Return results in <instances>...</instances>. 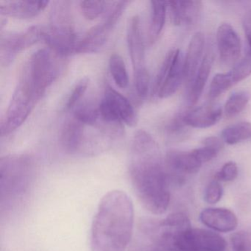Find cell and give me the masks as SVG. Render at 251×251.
<instances>
[{"label": "cell", "instance_id": "cell-11", "mask_svg": "<svg viewBox=\"0 0 251 251\" xmlns=\"http://www.w3.org/2000/svg\"><path fill=\"white\" fill-rule=\"evenodd\" d=\"M200 220L204 226L220 233L233 231L238 226L236 214L226 208H205L201 211Z\"/></svg>", "mask_w": 251, "mask_h": 251}, {"label": "cell", "instance_id": "cell-10", "mask_svg": "<svg viewBox=\"0 0 251 251\" xmlns=\"http://www.w3.org/2000/svg\"><path fill=\"white\" fill-rule=\"evenodd\" d=\"M217 43L222 62L226 65L235 64L240 55L241 42L231 25L224 23L218 27Z\"/></svg>", "mask_w": 251, "mask_h": 251}, {"label": "cell", "instance_id": "cell-6", "mask_svg": "<svg viewBox=\"0 0 251 251\" xmlns=\"http://www.w3.org/2000/svg\"><path fill=\"white\" fill-rule=\"evenodd\" d=\"M49 48L38 50L25 65L21 77L28 80L38 91L45 94L59 74L56 57Z\"/></svg>", "mask_w": 251, "mask_h": 251}, {"label": "cell", "instance_id": "cell-19", "mask_svg": "<svg viewBox=\"0 0 251 251\" xmlns=\"http://www.w3.org/2000/svg\"><path fill=\"white\" fill-rule=\"evenodd\" d=\"M205 38L201 32H197L192 36L184 58V80L190 85L201 65L203 52Z\"/></svg>", "mask_w": 251, "mask_h": 251}, {"label": "cell", "instance_id": "cell-26", "mask_svg": "<svg viewBox=\"0 0 251 251\" xmlns=\"http://www.w3.org/2000/svg\"><path fill=\"white\" fill-rule=\"evenodd\" d=\"M73 117L85 126H98L100 123L99 109L90 104H83L75 108Z\"/></svg>", "mask_w": 251, "mask_h": 251}, {"label": "cell", "instance_id": "cell-7", "mask_svg": "<svg viewBox=\"0 0 251 251\" xmlns=\"http://www.w3.org/2000/svg\"><path fill=\"white\" fill-rule=\"evenodd\" d=\"M46 27L34 25L23 33H7L1 36L0 60L2 66H9L14 61L17 53L43 41Z\"/></svg>", "mask_w": 251, "mask_h": 251}, {"label": "cell", "instance_id": "cell-8", "mask_svg": "<svg viewBox=\"0 0 251 251\" xmlns=\"http://www.w3.org/2000/svg\"><path fill=\"white\" fill-rule=\"evenodd\" d=\"M164 162L170 183H180L183 175L195 174L202 165L193 151L172 150L166 154Z\"/></svg>", "mask_w": 251, "mask_h": 251}, {"label": "cell", "instance_id": "cell-13", "mask_svg": "<svg viewBox=\"0 0 251 251\" xmlns=\"http://www.w3.org/2000/svg\"><path fill=\"white\" fill-rule=\"evenodd\" d=\"M184 80V58L180 50H175L170 70L157 96L166 99L173 96Z\"/></svg>", "mask_w": 251, "mask_h": 251}, {"label": "cell", "instance_id": "cell-21", "mask_svg": "<svg viewBox=\"0 0 251 251\" xmlns=\"http://www.w3.org/2000/svg\"><path fill=\"white\" fill-rule=\"evenodd\" d=\"M167 2L164 1H151V23H150L148 42L151 45L155 43L161 36L165 25Z\"/></svg>", "mask_w": 251, "mask_h": 251}, {"label": "cell", "instance_id": "cell-32", "mask_svg": "<svg viewBox=\"0 0 251 251\" xmlns=\"http://www.w3.org/2000/svg\"><path fill=\"white\" fill-rule=\"evenodd\" d=\"M230 242L233 251H251V233L240 230L232 233Z\"/></svg>", "mask_w": 251, "mask_h": 251}, {"label": "cell", "instance_id": "cell-18", "mask_svg": "<svg viewBox=\"0 0 251 251\" xmlns=\"http://www.w3.org/2000/svg\"><path fill=\"white\" fill-rule=\"evenodd\" d=\"M214 52L211 47H208V50L201 61V65L194 77L191 84L189 85L188 93V104L190 106L195 105L199 100L208 80V76L211 72L214 61Z\"/></svg>", "mask_w": 251, "mask_h": 251}, {"label": "cell", "instance_id": "cell-27", "mask_svg": "<svg viewBox=\"0 0 251 251\" xmlns=\"http://www.w3.org/2000/svg\"><path fill=\"white\" fill-rule=\"evenodd\" d=\"M184 116L185 114L179 113L169 122L166 127V132L169 136L177 140L184 139L188 133V127H189L185 122Z\"/></svg>", "mask_w": 251, "mask_h": 251}, {"label": "cell", "instance_id": "cell-25", "mask_svg": "<svg viewBox=\"0 0 251 251\" xmlns=\"http://www.w3.org/2000/svg\"><path fill=\"white\" fill-rule=\"evenodd\" d=\"M233 84V77L230 72L226 73H218L213 77L210 85L208 97L210 99L214 100L221 96L224 92L228 90Z\"/></svg>", "mask_w": 251, "mask_h": 251}, {"label": "cell", "instance_id": "cell-9", "mask_svg": "<svg viewBox=\"0 0 251 251\" xmlns=\"http://www.w3.org/2000/svg\"><path fill=\"white\" fill-rule=\"evenodd\" d=\"M127 42L134 75L148 71L145 66V48L141 29L140 18L135 15L129 20Z\"/></svg>", "mask_w": 251, "mask_h": 251}, {"label": "cell", "instance_id": "cell-1", "mask_svg": "<svg viewBox=\"0 0 251 251\" xmlns=\"http://www.w3.org/2000/svg\"><path fill=\"white\" fill-rule=\"evenodd\" d=\"M129 175L142 205L152 214L165 213L170 202V179L158 144L145 130H137L133 136Z\"/></svg>", "mask_w": 251, "mask_h": 251}, {"label": "cell", "instance_id": "cell-16", "mask_svg": "<svg viewBox=\"0 0 251 251\" xmlns=\"http://www.w3.org/2000/svg\"><path fill=\"white\" fill-rule=\"evenodd\" d=\"M222 108L217 104H205L186 113L184 120L189 127L207 128L214 126L221 120Z\"/></svg>", "mask_w": 251, "mask_h": 251}, {"label": "cell", "instance_id": "cell-30", "mask_svg": "<svg viewBox=\"0 0 251 251\" xmlns=\"http://www.w3.org/2000/svg\"><path fill=\"white\" fill-rule=\"evenodd\" d=\"M89 78L86 77H83L77 81V83H76L75 86L72 90L70 97L67 99L65 106H64V110L70 111V110L73 109L75 107L76 104H77V102L81 99L82 97L84 95L88 86H89Z\"/></svg>", "mask_w": 251, "mask_h": 251}, {"label": "cell", "instance_id": "cell-20", "mask_svg": "<svg viewBox=\"0 0 251 251\" xmlns=\"http://www.w3.org/2000/svg\"><path fill=\"white\" fill-rule=\"evenodd\" d=\"M111 32L104 25L103 23L92 27L79 41L77 54L93 53L98 52L103 47Z\"/></svg>", "mask_w": 251, "mask_h": 251}, {"label": "cell", "instance_id": "cell-12", "mask_svg": "<svg viewBox=\"0 0 251 251\" xmlns=\"http://www.w3.org/2000/svg\"><path fill=\"white\" fill-rule=\"evenodd\" d=\"M167 4L175 25L193 26L198 23L202 13V3L201 1H170Z\"/></svg>", "mask_w": 251, "mask_h": 251}, {"label": "cell", "instance_id": "cell-5", "mask_svg": "<svg viewBox=\"0 0 251 251\" xmlns=\"http://www.w3.org/2000/svg\"><path fill=\"white\" fill-rule=\"evenodd\" d=\"M43 95L28 80L20 76L6 114L1 123V136H7L19 128L26 121Z\"/></svg>", "mask_w": 251, "mask_h": 251}, {"label": "cell", "instance_id": "cell-31", "mask_svg": "<svg viewBox=\"0 0 251 251\" xmlns=\"http://www.w3.org/2000/svg\"><path fill=\"white\" fill-rule=\"evenodd\" d=\"M230 72L235 83L242 81L251 75V52L248 51Z\"/></svg>", "mask_w": 251, "mask_h": 251}, {"label": "cell", "instance_id": "cell-37", "mask_svg": "<svg viewBox=\"0 0 251 251\" xmlns=\"http://www.w3.org/2000/svg\"><path fill=\"white\" fill-rule=\"evenodd\" d=\"M193 151L202 164L214 159L220 152L218 150L210 146H205V145H203L202 148L193 150Z\"/></svg>", "mask_w": 251, "mask_h": 251}, {"label": "cell", "instance_id": "cell-29", "mask_svg": "<svg viewBox=\"0 0 251 251\" xmlns=\"http://www.w3.org/2000/svg\"><path fill=\"white\" fill-rule=\"evenodd\" d=\"M107 4L105 1H81L80 11L86 20H94L105 11Z\"/></svg>", "mask_w": 251, "mask_h": 251}, {"label": "cell", "instance_id": "cell-2", "mask_svg": "<svg viewBox=\"0 0 251 251\" xmlns=\"http://www.w3.org/2000/svg\"><path fill=\"white\" fill-rule=\"evenodd\" d=\"M133 201L122 190L110 191L98 205L91 228L92 251H125L133 235Z\"/></svg>", "mask_w": 251, "mask_h": 251}, {"label": "cell", "instance_id": "cell-34", "mask_svg": "<svg viewBox=\"0 0 251 251\" xmlns=\"http://www.w3.org/2000/svg\"><path fill=\"white\" fill-rule=\"evenodd\" d=\"M173 54H174V50H171L166 55L162 64H161V67L158 70V74L156 75L155 80H154L152 90V95H157L163 82L165 80L167 73H168L169 70H170V65H171Z\"/></svg>", "mask_w": 251, "mask_h": 251}, {"label": "cell", "instance_id": "cell-17", "mask_svg": "<svg viewBox=\"0 0 251 251\" xmlns=\"http://www.w3.org/2000/svg\"><path fill=\"white\" fill-rule=\"evenodd\" d=\"M50 20L49 28L52 31L63 34H76L70 1L62 0L54 2L50 10Z\"/></svg>", "mask_w": 251, "mask_h": 251}, {"label": "cell", "instance_id": "cell-22", "mask_svg": "<svg viewBox=\"0 0 251 251\" xmlns=\"http://www.w3.org/2000/svg\"><path fill=\"white\" fill-rule=\"evenodd\" d=\"M222 139L227 145H233L251 139V123L240 122L227 126L222 131Z\"/></svg>", "mask_w": 251, "mask_h": 251}, {"label": "cell", "instance_id": "cell-14", "mask_svg": "<svg viewBox=\"0 0 251 251\" xmlns=\"http://www.w3.org/2000/svg\"><path fill=\"white\" fill-rule=\"evenodd\" d=\"M85 126L73 116L64 122L60 140L61 146L66 152L74 154L83 151Z\"/></svg>", "mask_w": 251, "mask_h": 251}, {"label": "cell", "instance_id": "cell-23", "mask_svg": "<svg viewBox=\"0 0 251 251\" xmlns=\"http://www.w3.org/2000/svg\"><path fill=\"white\" fill-rule=\"evenodd\" d=\"M109 70L116 84L121 89L127 87L129 83L128 75L126 63L120 54L114 53L110 56Z\"/></svg>", "mask_w": 251, "mask_h": 251}, {"label": "cell", "instance_id": "cell-3", "mask_svg": "<svg viewBox=\"0 0 251 251\" xmlns=\"http://www.w3.org/2000/svg\"><path fill=\"white\" fill-rule=\"evenodd\" d=\"M34 158L27 154H11L0 160V199L2 209H11L31 190L36 178Z\"/></svg>", "mask_w": 251, "mask_h": 251}, {"label": "cell", "instance_id": "cell-35", "mask_svg": "<svg viewBox=\"0 0 251 251\" xmlns=\"http://www.w3.org/2000/svg\"><path fill=\"white\" fill-rule=\"evenodd\" d=\"M223 189L220 181L212 179L207 185L204 192V200L208 204H215L221 200Z\"/></svg>", "mask_w": 251, "mask_h": 251}, {"label": "cell", "instance_id": "cell-24", "mask_svg": "<svg viewBox=\"0 0 251 251\" xmlns=\"http://www.w3.org/2000/svg\"><path fill=\"white\" fill-rule=\"evenodd\" d=\"M250 100V93L242 90L233 92L225 105V114L227 117H233L240 114Z\"/></svg>", "mask_w": 251, "mask_h": 251}, {"label": "cell", "instance_id": "cell-38", "mask_svg": "<svg viewBox=\"0 0 251 251\" xmlns=\"http://www.w3.org/2000/svg\"><path fill=\"white\" fill-rule=\"evenodd\" d=\"M244 32L248 41L249 52H251V8L245 13L244 16L243 23Z\"/></svg>", "mask_w": 251, "mask_h": 251}, {"label": "cell", "instance_id": "cell-15", "mask_svg": "<svg viewBox=\"0 0 251 251\" xmlns=\"http://www.w3.org/2000/svg\"><path fill=\"white\" fill-rule=\"evenodd\" d=\"M49 1H10L0 3V14L17 19H30L36 17L49 5Z\"/></svg>", "mask_w": 251, "mask_h": 251}, {"label": "cell", "instance_id": "cell-33", "mask_svg": "<svg viewBox=\"0 0 251 251\" xmlns=\"http://www.w3.org/2000/svg\"><path fill=\"white\" fill-rule=\"evenodd\" d=\"M129 3V1H120L117 2L111 8L105 21L102 23L110 32L112 31Z\"/></svg>", "mask_w": 251, "mask_h": 251}, {"label": "cell", "instance_id": "cell-28", "mask_svg": "<svg viewBox=\"0 0 251 251\" xmlns=\"http://www.w3.org/2000/svg\"><path fill=\"white\" fill-rule=\"evenodd\" d=\"M160 224L174 230H186L191 227L189 217L183 212H176L170 214L165 219L161 220Z\"/></svg>", "mask_w": 251, "mask_h": 251}, {"label": "cell", "instance_id": "cell-36", "mask_svg": "<svg viewBox=\"0 0 251 251\" xmlns=\"http://www.w3.org/2000/svg\"><path fill=\"white\" fill-rule=\"evenodd\" d=\"M237 176V165L233 161H229L214 175V178L220 182H230L234 180Z\"/></svg>", "mask_w": 251, "mask_h": 251}, {"label": "cell", "instance_id": "cell-4", "mask_svg": "<svg viewBox=\"0 0 251 251\" xmlns=\"http://www.w3.org/2000/svg\"><path fill=\"white\" fill-rule=\"evenodd\" d=\"M98 109L100 118L99 127L110 134H122L123 123L130 127L137 123V115L130 101L109 85L105 86Z\"/></svg>", "mask_w": 251, "mask_h": 251}]
</instances>
